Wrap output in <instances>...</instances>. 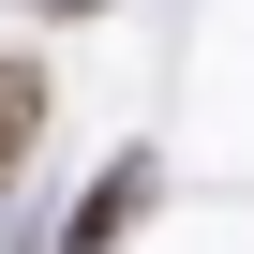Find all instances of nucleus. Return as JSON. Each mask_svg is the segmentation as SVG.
I'll return each instance as SVG.
<instances>
[{"label":"nucleus","instance_id":"obj_2","mask_svg":"<svg viewBox=\"0 0 254 254\" xmlns=\"http://www.w3.org/2000/svg\"><path fill=\"white\" fill-rule=\"evenodd\" d=\"M45 105H60V60H45V45H0V194L30 180V135H45Z\"/></svg>","mask_w":254,"mask_h":254},{"label":"nucleus","instance_id":"obj_1","mask_svg":"<svg viewBox=\"0 0 254 254\" xmlns=\"http://www.w3.org/2000/svg\"><path fill=\"white\" fill-rule=\"evenodd\" d=\"M150 194H165V165H150V150H120V165H105V180L75 194V224H60L45 254H120V239L150 224Z\"/></svg>","mask_w":254,"mask_h":254}]
</instances>
